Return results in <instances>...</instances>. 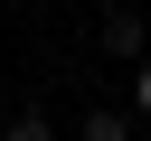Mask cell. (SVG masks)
I'll return each mask as SVG.
<instances>
[{"instance_id":"1","label":"cell","mask_w":151,"mask_h":141,"mask_svg":"<svg viewBox=\"0 0 151 141\" xmlns=\"http://www.w3.org/2000/svg\"><path fill=\"white\" fill-rule=\"evenodd\" d=\"M104 47H113V56H142V9H113V19H104Z\"/></svg>"},{"instance_id":"2","label":"cell","mask_w":151,"mask_h":141,"mask_svg":"<svg viewBox=\"0 0 151 141\" xmlns=\"http://www.w3.org/2000/svg\"><path fill=\"white\" fill-rule=\"evenodd\" d=\"M85 141H132V122L123 113H85Z\"/></svg>"},{"instance_id":"3","label":"cell","mask_w":151,"mask_h":141,"mask_svg":"<svg viewBox=\"0 0 151 141\" xmlns=\"http://www.w3.org/2000/svg\"><path fill=\"white\" fill-rule=\"evenodd\" d=\"M9 141H57V132H47V113H19V122H9Z\"/></svg>"},{"instance_id":"4","label":"cell","mask_w":151,"mask_h":141,"mask_svg":"<svg viewBox=\"0 0 151 141\" xmlns=\"http://www.w3.org/2000/svg\"><path fill=\"white\" fill-rule=\"evenodd\" d=\"M132 113H151V56H142V75H132Z\"/></svg>"}]
</instances>
